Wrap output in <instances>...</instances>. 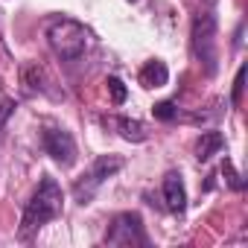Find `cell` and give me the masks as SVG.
I'll return each instance as SVG.
<instances>
[{
    "label": "cell",
    "mask_w": 248,
    "mask_h": 248,
    "mask_svg": "<svg viewBox=\"0 0 248 248\" xmlns=\"http://www.w3.org/2000/svg\"><path fill=\"white\" fill-rule=\"evenodd\" d=\"M62 207H64V193H62L59 181L50 178V175H44V178L38 181L35 193L30 196L27 207H24L18 236H21V239H32L47 222H53V219L62 216Z\"/></svg>",
    "instance_id": "6da1fadb"
},
{
    "label": "cell",
    "mask_w": 248,
    "mask_h": 248,
    "mask_svg": "<svg viewBox=\"0 0 248 248\" xmlns=\"http://www.w3.org/2000/svg\"><path fill=\"white\" fill-rule=\"evenodd\" d=\"M47 44L50 50L62 59V62H76L88 53L91 47V32L85 24H79L76 18H67V15H59V18H50L47 21Z\"/></svg>",
    "instance_id": "7a4b0ae2"
},
{
    "label": "cell",
    "mask_w": 248,
    "mask_h": 248,
    "mask_svg": "<svg viewBox=\"0 0 248 248\" xmlns=\"http://www.w3.org/2000/svg\"><path fill=\"white\" fill-rule=\"evenodd\" d=\"M190 53L193 59L204 67L207 76L216 73V15L213 12H199L193 18V30H190Z\"/></svg>",
    "instance_id": "3957f363"
},
{
    "label": "cell",
    "mask_w": 248,
    "mask_h": 248,
    "mask_svg": "<svg viewBox=\"0 0 248 248\" xmlns=\"http://www.w3.org/2000/svg\"><path fill=\"white\" fill-rule=\"evenodd\" d=\"M123 164H126V161H123L120 155H99V158L91 164V170L76 178V184H73V199H76L79 204H88V202L96 196V190H99L108 178H114V175L123 170Z\"/></svg>",
    "instance_id": "277c9868"
},
{
    "label": "cell",
    "mask_w": 248,
    "mask_h": 248,
    "mask_svg": "<svg viewBox=\"0 0 248 248\" xmlns=\"http://www.w3.org/2000/svg\"><path fill=\"white\" fill-rule=\"evenodd\" d=\"M105 245H114V248H143V245H149L140 213H117L108 233H105Z\"/></svg>",
    "instance_id": "5b68a950"
},
{
    "label": "cell",
    "mask_w": 248,
    "mask_h": 248,
    "mask_svg": "<svg viewBox=\"0 0 248 248\" xmlns=\"http://www.w3.org/2000/svg\"><path fill=\"white\" fill-rule=\"evenodd\" d=\"M41 143H44V152L56 164L73 167V161H76V140H73L70 132H64V129H44Z\"/></svg>",
    "instance_id": "8992f818"
},
{
    "label": "cell",
    "mask_w": 248,
    "mask_h": 248,
    "mask_svg": "<svg viewBox=\"0 0 248 248\" xmlns=\"http://www.w3.org/2000/svg\"><path fill=\"white\" fill-rule=\"evenodd\" d=\"M102 123L108 129H114L123 140H129V143H143L149 138V129L143 126L140 120H132V117H102Z\"/></svg>",
    "instance_id": "52a82bcc"
},
{
    "label": "cell",
    "mask_w": 248,
    "mask_h": 248,
    "mask_svg": "<svg viewBox=\"0 0 248 248\" xmlns=\"http://www.w3.org/2000/svg\"><path fill=\"white\" fill-rule=\"evenodd\" d=\"M164 202H167V210H172V213L187 210V190H184V181L178 172L164 175Z\"/></svg>",
    "instance_id": "ba28073f"
},
{
    "label": "cell",
    "mask_w": 248,
    "mask_h": 248,
    "mask_svg": "<svg viewBox=\"0 0 248 248\" xmlns=\"http://www.w3.org/2000/svg\"><path fill=\"white\" fill-rule=\"evenodd\" d=\"M140 82H143V88H164V85L170 82V70H167V64L158 62V59L146 62L143 70H140Z\"/></svg>",
    "instance_id": "9c48e42d"
},
{
    "label": "cell",
    "mask_w": 248,
    "mask_h": 248,
    "mask_svg": "<svg viewBox=\"0 0 248 248\" xmlns=\"http://www.w3.org/2000/svg\"><path fill=\"white\" fill-rule=\"evenodd\" d=\"M222 146H225L222 132H202V138L196 140V158L204 164V161H210V158H213Z\"/></svg>",
    "instance_id": "30bf717a"
},
{
    "label": "cell",
    "mask_w": 248,
    "mask_h": 248,
    "mask_svg": "<svg viewBox=\"0 0 248 248\" xmlns=\"http://www.w3.org/2000/svg\"><path fill=\"white\" fill-rule=\"evenodd\" d=\"M24 85H30V91H47L44 70L38 64H24Z\"/></svg>",
    "instance_id": "8fae6325"
},
{
    "label": "cell",
    "mask_w": 248,
    "mask_h": 248,
    "mask_svg": "<svg viewBox=\"0 0 248 248\" xmlns=\"http://www.w3.org/2000/svg\"><path fill=\"white\" fill-rule=\"evenodd\" d=\"M105 85H108V93H111V102H114V105H123V102H126L129 91H126V85H123L120 76H108Z\"/></svg>",
    "instance_id": "7c38bea8"
},
{
    "label": "cell",
    "mask_w": 248,
    "mask_h": 248,
    "mask_svg": "<svg viewBox=\"0 0 248 248\" xmlns=\"http://www.w3.org/2000/svg\"><path fill=\"white\" fill-rule=\"evenodd\" d=\"M152 114H155L158 120H164V123L178 120V108H175V102H158V105L152 108Z\"/></svg>",
    "instance_id": "4fadbf2b"
},
{
    "label": "cell",
    "mask_w": 248,
    "mask_h": 248,
    "mask_svg": "<svg viewBox=\"0 0 248 248\" xmlns=\"http://www.w3.org/2000/svg\"><path fill=\"white\" fill-rule=\"evenodd\" d=\"M222 175L228 178V184H231V190H245V181H242V175L233 170V164L225 158V164H222Z\"/></svg>",
    "instance_id": "5bb4252c"
},
{
    "label": "cell",
    "mask_w": 248,
    "mask_h": 248,
    "mask_svg": "<svg viewBox=\"0 0 248 248\" xmlns=\"http://www.w3.org/2000/svg\"><path fill=\"white\" fill-rule=\"evenodd\" d=\"M242 85H245V64L236 70V79H233V93H231V102L239 105V96H242Z\"/></svg>",
    "instance_id": "9a60e30c"
},
{
    "label": "cell",
    "mask_w": 248,
    "mask_h": 248,
    "mask_svg": "<svg viewBox=\"0 0 248 248\" xmlns=\"http://www.w3.org/2000/svg\"><path fill=\"white\" fill-rule=\"evenodd\" d=\"M12 111H15V102H12V99H3V102H0V129H3V123L9 120Z\"/></svg>",
    "instance_id": "2e32d148"
}]
</instances>
